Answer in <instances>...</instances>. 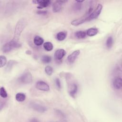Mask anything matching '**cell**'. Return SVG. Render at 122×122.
<instances>
[{
  "label": "cell",
  "mask_w": 122,
  "mask_h": 122,
  "mask_svg": "<svg viewBox=\"0 0 122 122\" xmlns=\"http://www.w3.org/2000/svg\"><path fill=\"white\" fill-rule=\"evenodd\" d=\"M30 122H39V120L35 118H32L31 119H30Z\"/></svg>",
  "instance_id": "f1b7e54d"
},
{
  "label": "cell",
  "mask_w": 122,
  "mask_h": 122,
  "mask_svg": "<svg viewBox=\"0 0 122 122\" xmlns=\"http://www.w3.org/2000/svg\"><path fill=\"white\" fill-rule=\"evenodd\" d=\"M43 39L39 36H36L33 39V42L36 46H40L43 43Z\"/></svg>",
  "instance_id": "2e32d148"
},
{
  "label": "cell",
  "mask_w": 122,
  "mask_h": 122,
  "mask_svg": "<svg viewBox=\"0 0 122 122\" xmlns=\"http://www.w3.org/2000/svg\"><path fill=\"white\" fill-rule=\"evenodd\" d=\"M69 81V80H68ZM78 92L77 84L72 81H70L68 83V92L72 98H75Z\"/></svg>",
  "instance_id": "8992f818"
},
{
  "label": "cell",
  "mask_w": 122,
  "mask_h": 122,
  "mask_svg": "<svg viewBox=\"0 0 122 122\" xmlns=\"http://www.w3.org/2000/svg\"><path fill=\"white\" fill-rule=\"evenodd\" d=\"M80 54L79 50H76L70 54L67 57V61L69 63H73Z\"/></svg>",
  "instance_id": "30bf717a"
},
{
  "label": "cell",
  "mask_w": 122,
  "mask_h": 122,
  "mask_svg": "<svg viewBox=\"0 0 122 122\" xmlns=\"http://www.w3.org/2000/svg\"><path fill=\"white\" fill-rule=\"evenodd\" d=\"M21 44L19 41H16L12 39L3 45L2 47V51L4 53H8L13 49L19 48Z\"/></svg>",
  "instance_id": "7a4b0ae2"
},
{
  "label": "cell",
  "mask_w": 122,
  "mask_h": 122,
  "mask_svg": "<svg viewBox=\"0 0 122 122\" xmlns=\"http://www.w3.org/2000/svg\"><path fill=\"white\" fill-rule=\"evenodd\" d=\"M29 105L31 108L39 112L43 113L47 111V108L45 106L36 102H30Z\"/></svg>",
  "instance_id": "277c9868"
},
{
  "label": "cell",
  "mask_w": 122,
  "mask_h": 122,
  "mask_svg": "<svg viewBox=\"0 0 122 122\" xmlns=\"http://www.w3.org/2000/svg\"><path fill=\"white\" fill-rule=\"evenodd\" d=\"M26 20L24 19H21L18 21L15 28L13 40L19 41L20 35L26 26Z\"/></svg>",
  "instance_id": "6da1fadb"
},
{
  "label": "cell",
  "mask_w": 122,
  "mask_h": 122,
  "mask_svg": "<svg viewBox=\"0 0 122 122\" xmlns=\"http://www.w3.org/2000/svg\"><path fill=\"white\" fill-rule=\"evenodd\" d=\"M41 61L44 63H49L51 61V58L48 55H43L41 58Z\"/></svg>",
  "instance_id": "7402d4cb"
},
{
  "label": "cell",
  "mask_w": 122,
  "mask_h": 122,
  "mask_svg": "<svg viewBox=\"0 0 122 122\" xmlns=\"http://www.w3.org/2000/svg\"><path fill=\"white\" fill-rule=\"evenodd\" d=\"M7 63V59L5 56L3 55L0 56V67L2 68L6 65Z\"/></svg>",
  "instance_id": "603a6c76"
},
{
  "label": "cell",
  "mask_w": 122,
  "mask_h": 122,
  "mask_svg": "<svg viewBox=\"0 0 122 122\" xmlns=\"http://www.w3.org/2000/svg\"><path fill=\"white\" fill-rule=\"evenodd\" d=\"M113 86L117 90L121 89L122 87V79L120 77H117L113 81Z\"/></svg>",
  "instance_id": "7c38bea8"
},
{
  "label": "cell",
  "mask_w": 122,
  "mask_h": 122,
  "mask_svg": "<svg viewBox=\"0 0 122 122\" xmlns=\"http://www.w3.org/2000/svg\"><path fill=\"white\" fill-rule=\"evenodd\" d=\"M55 84H56V86L57 89L58 90H60L61 87V82L60 80L58 78H56V79H55Z\"/></svg>",
  "instance_id": "4316f807"
},
{
  "label": "cell",
  "mask_w": 122,
  "mask_h": 122,
  "mask_svg": "<svg viewBox=\"0 0 122 122\" xmlns=\"http://www.w3.org/2000/svg\"><path fill=\"white\" fill-rule=\"evenodd\" d=\"M18 81L22 84H28L32 82V76L28 71H25L18 78Z\"/></svg>",
  "instance_id": "3957f363"
},
{
  "label": "cell",
  "mask_w": 122,
  "mask_h": 122,
  "mask_svg": "<svg viewBox=\"0 0 122 122\" xmlns=\"http://www.w3.org/2000/svg\"><path fill=\"white\" fill-rule=\"evenodd\" d=\"M65 55V51L63 49H59L55 51L54 53V58L57 61H60Z\"/></svg>",
  "instance_id": "8fae6325"
},
{
  "label": "cell",
  "mask_w": 122,
  "mask_h": 122,
  "mask_svg": "<svg viewBox=\"0 0 122 122\" xmlns=\"http://www.w3.org/2000/svg\"><path fill=\"white\" fill-rule=\"evenodd\" d=\"M45 71L48 75L51 76L53 73V69L51 66L48 65L45 68Z\"/></svg>",
  "instance_id": "d4e9b609"
},
{
  "label": "cell",
  "mask_w": 122,
  "mask_h": 122,
  "mask_svg": "<svg viewBox=\"0 0 122 122\" xmlns=\"http://www.w3.org/2000/svg\"><path fill=\"white\" fill-rule=\"evenodd\" d=\"M35 87L38 90L46 92L50 90V87L49 85L46 82L42 81H38L36 83Z\"/></svg>",
  "instance_id": "ba28073f"
},
{
  "label": "cell",
  "mask_w": 122,
  "mask_h": 122,
  "mask_svg": "<svg viewBox=\"0 0 122 122\" xmlns=\"http://www.w3.org/2000/svg\"><path fill=\"white\" fill-rule=\"evenodd\" d=\"M32 2L34 4H38L37 8L38 9H43L48 7L51 3V1L49 0H33Z\"/></svg>",
  "instance_id": "9c48e42d"
},
{
  "label": "cell",
  "mask_w": 122,
  "mask_h": 122,
  "mask_svg": "<svg viewBox=\"0 0 122 122\" xmlns=\"http://www.w3.org/2000/svg\"><path fill=\"white\" fill-rule=\"evenodd\" d=\"M86 32L84 31H77L75 33V37L78 39H84L86 36Z\"/></svg>",
  "instance_id": "d6986e66"
},
{
  "label": "cell",
  "mask_w": 122,
  "mask_h": 122,
  "mask_svg": "<svg viewBox=\"0 0 122 122\" xmlns=\"http://www.w3.org/2000/svg\"><path fill=\"white\" fill-rule=\"evenodd\" d=\"M43 48L46 51H50L52 50L53 48V46L52 43L49 41H47L43 44Z\"/></svg>",
  "instance_id": "44dd1931"
},
{
  "label": "cell",
  "mask_w": 122,
  "mask_h": 122,
  "mask_svg": "<svg viewBox=\"0 0 122 122\" xmlns=\"http://www.w3.org/2000/svg\"><path fill=\"white\" fill-rule=\"evenodd\" d=\"M15 99L19 102H22L25 100L26 95L23 93L19 92L16 94Z\"/></svg>",
  "instance_id": "ac0fdd59"
},
{
  "label": "cell",
  "mask_w": 122,
  "mask_h": 122,
  "mask_svg": "<svg viewBox=\"0 0 122 122\" xmlns=\"http://www.w3.org/2000/svg\"><path fill=\"white\" fill-rule=\"evenodd\" d=\"M37 14L41 15H46L47 14V11L46 10H38L36 12Z\"/></svg>",
  "instance_id": "83f0119b"
},
{
  "label": "cell",
  "mask_w": 122,
  "mask_h": 122,
  "mask_svg": "<svg viewBox=\"0 0 122 122\" xmlns=\"http://www.w3.org/2000/svg\"><path fill=\"white\" fill-rule=\"evenodd\" d=\"M83 9V5L82 3H79L76 1L72 6V9L75 12H80Z\"/></svg>",
  "instance_id": "9a60e30c"
},
{
  "label": "cell",
  "mask_w": 122,
  "mask_h": 122,
  "mask_svg": "<svg viewBox=\"0 0 122 122\" xmlns=\"http://www.w3.org/2000/svg\"><path fill=\"white\" fill-rule=\"evenodd\" d=\"M67 0H56L53 4L52 5V11L54 12H58L61 11L64 4H65Z\"/></svg>",
  "instance_id": "52a82bcc"
},
{
  "label": "cell",
  "mask_w": 122,
  "mask_h": 122,
  "mask_svg": "<svg viewBox=\"0 0 122 122\" xmlns=\"http://www.w3.org/2000/svg\"><path fill=\"white\" fill-rule=\"evenodd\" d=\"M102 9V5L101 4H98L96 9L93 10L88 18V21L96 19L100 15Z\"/></svg>",
  "instance_id": "5b68a950"
},
{
  "label": "cell",
  "mask_w": 122,
  "mask_h": 122,
  "mask_svg": "<svg viewBox=\"0 0 122 122\" xmlns=\"http://www.w3.org/2000/svg\"><path fill=\"white\" fill-rule=\"evenodd\" d=\"M55 113L57 114V115L61 119H65L66 118L65 115L64 114V113L61 111L60 110H56L55 111Z\"/></svg>",
  "instance_id": "484cf974"
},
{
  "label": "cell",
  "mask_w": 122,
  "mask_h": 122,
  "mask_svg": "<svg viewBox=\"0 0 122 122\" xmlns=\"http://www.w3.org/2000/svg\"><path fill=\"white\" fill-rule=\"evenodd\" d=\"M67 33L66 31H62L58 32L56 34V39L59 41H62L66 38Z\"/></svg>",
  "instance_id": "5bb4252c"
},
{
  "label": "cell",
  "mask_w": 122,
  "mask_h": 122,
  "mask_svg": "<svg viewBox=\"0 0 122 122\" xmlns=\"http://www.w3.org/2000/svg\"><path fill=\"white\" fill-rule=\"evenodd\" d=\"M113 43V39L112 36H109L107 38L106 42H105V45L106 47L108 49H111Z\"/></svg>",
  "instance_id": "ffe728a7"
},
{
  "label": "cell",
  "mask_w": 122,
  "mask_h": 122,
  "mask_svg": "<svg viewBox=\"0 0 122 122\" xmlns=\"http://www.w3.org/2000/svg\"><path fill=\"white\" fill-rule=\"evenodd\" d=\"M0 96L3 98H6L8 96L7 92L3 87H1L0 89Z\"/></svg>",
  "instance_id": "cb8c5ba5"
},
{
  "label": "cell",
  "mask_w": 122,
  "mask_h": 122,
  "mask_svg": "<svg viewBox=\"0 0 122 122\" xmlns=\"http://www.w3.org/2000/svg\"><path fill=\"white\" fill-rule=\"evenodd\" d=\"M17 63V61H14V60H10L7 65H6V68H5V71H7V72H9L10 71L11 69H12L13 67Z\"/></svg>",
  "instance_id": "4fadbf2b"
},
{
  "label": "cell",
  "mask_w": 122,
  "mask_h": 122,
  "mask_svg": "<svg viewBox=\"0 0 122 122\" xmlns=\"http://www.w3.org/2000/svg\"><path fill=\"white\" fill-rule=\"evenodd\" d=\"M98 33V30L97 29L95 28H92L89 29L87 32L86 34L88 36L92 37L96 35Z\"/></svg>",
  "instance_id": "e0dca14e"
}]
</instances>
